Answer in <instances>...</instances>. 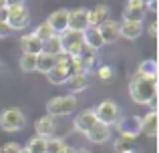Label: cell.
Here are the masks:
<instances>
[{"label":"cell","instance_id":"cell-30","mask_svg":"<svg viewBox=\"0 0 159 153\" xmlns=\"http://www.w3.org/2000/svg\"><path fill=\"white\" fill-rule=\"evenodd\" d=\"M18 149H20V145L16 141H8L0 147V153H18Z\"/></svg>","mask_w":159,"mask_h":153},{"label":"cell","instance_id":"cell-40","mask_svg":"<svg viewBox=\"0 0 159 153\" xmlns=\"http://www.w3.org/2000/svg\"><path fill=\"white\" fill-rule=\"evenodd\" d=\"M75 153H91V151H89V149H77Z\"/></svg>","mask_w":159,"mask_h":153},{"label":"cell","instance_id":"cell-18","mask_svg":"<svg viewBox=\"0 0 159 153\" xmlns=\"http://www.w3.org/2000/svg\"><path fill=\"white\" fill-rule=\"evenodd\" d=\"M157 129H159V119H157V111H149L143 119H141V133H145L147 137L155 139L157 137Z\"/></svg>","mask_w":159,"mask_h":153},{"label":"cell","instance_id":"cell-42","mask_svg":"<svg viewBox=\"0 0 159 153\" xmlns=\"http://www.w3.org/2000/svg\"><path fill=\"white\" fill-rule=\"evenodd\" d=\"M143 2H149V0H143Z\"/></svg>","mask_w":159,"mask_h":153},{"label":"cell","instance_id":"cell-25","mask_svg":"<svg viewBox=\"0 0 159 153\" xmlns=\"http://www.w3.org/2000/svg\"><path fill=\"white\" fill-rule=\"evenodd\" d=\"M135 139H127V137H121L115 141V151L117 153H133L135 151Z\"/></svg>","mask_w":159,"mask_h":153},{"label":"cell","instance_id":"cell-26","mask_svg":"<svg viewBox=\"0 0 159 153\" xmlns=\"http://www.w3.org/2000/svg\"><path fill=\"white\" fill-rule=\"evenodd\" d=\"M26 149L30 153H47V139L43 137H32L30 141H28Z\"/></svg>","mask_w":159,"mask_h":153},{"label":"cell","instance_id":"cell-14","mask_svg":"<svg viewBox=\"0 0 159 153\" xmlns=\"http://www.w3.org/2000/svg\"><path fill=\"white\" fill-rule=\"evenodd\" d=\"M143 32V20H123L121 22V28H119V36L127 40H135L141 36Z\"/></svg>","mask_w":159,"mask_h":153},{"label":"cell","instance_id":"cell-15","mask_svg":"<svg viewBox=\"0 0 159 153\" xmlns=\"http://www.w3.org/2000/svg\"><path fill=\"white\" fill-rule=\"evenodd\" d=\"M95 123H99L97 115H95V109H87V111H83V113H79L77 117H75V129L85 135Z\"/></svg>","mask_w":159,"mask_h":153},{"label":"cell","instance_id":"cell-4","mask_svg":"<svg viewBox=\"0 0 159 153\" xmlns=\"http://www.w3.org/2000/svg\"><path fill=\"white\" fill-rule=\"evenodd\" d=\"M115 127L121 133V137L135 139L137 135H141V117H137V115H125V117H119L117 123H115Z\"/></svg>","mask_w":159,"mask_h":153},{"label":"cell","instance_id":"cell-34","mask_svg":"<svg viewBox=\"0 0 159 153\" xmlns=\"http://www.w3.org/2000/svg\"><path fill=\"white\" fill-rule=\"evenodd\" d=\"M75 151H77L75 147H70V145H66V143H65V145H62V147H61V149H58L57 153H75Z\"/></svg>","mask_w":159,"mask_h":153},{"label":"cell","instance_id":"cell-1","mask_svg":"<svg viewBox=\"0 0 159 153\" xmlns=\"http://www.w3.org/2000/svg\"><path fill=\"white\" fill-rule=\"evenodd\" d=\"M129 93L135 103L147 105L153 97H157V77H141L135 73L129 81Z\"/></svg>","mask_w":159,"mask_h":153},{"label":"cell","instance_id":"cell-29","mask_svg":"<svg viewBox=\"0 0 159 153\" xmlns=\"http://www.w3.org/2000/svg\"><path fill=\"white\" fill-rule=\"evenodd\" d=\"M62 145H65V141H62L61 137H51V139H47V153H57Z\"/></svg>","mask_w":159,"mask_h":153},{"label":"cell","instance_id":"cell-3","mask_svg":"<svg viewBox=\"0 0 159 153\" xmlns=\"http://www.w3.org/2000/svg\"><path fill=\"white\" fill-rule=\"evenodd\" d=\"M26 125V117L20 109L16 107H10V109H4L0 113V127H2L6 133H14V131H20Z\"/></svg>","mask_w":159,"mask_h":153},{"label":"cell","instance_id":"cell-33","mask_svg":"<svg viewBox=\"0 0 159 153\" xmlns=\"http://www.w3.org/2000/svg\"><path fill=\"white\" fill-rule=\"evenodd\" d=\"M145 10L157 12V0H149V2H145Z\"/></svg>","mask_w":159,"mask_h":153},{"label":"cell","instance_id":"cell-22","mask_svg":"<svg viewBox=\"0 0 159 153\" xmlns=\"http://www.w3.org/2000/svg\"><path fill=\"white\" fill-rule=\"evenodd\" d=\"M58 36H61L62 48L75 47V44H83V32H79V30H70V28H66V30L61 32Z\"/></svg>","mask_w":159,"mask_h":153},{"label":"cell","instance_id":"cell-20","mask_svg":"<svg viewBox=\"0 0 159 153\" xmlns=\"http://www.w3.org/2000/svg\"><path fill=\"white\" fill-rule=\"evenodd\" d=\"M57 63H58L57 56L47 55V52H40V55L36 56V71L43 73V75H48V73L57 67Z\"/></svg>","mask_w":159,"mask_h":153},{"label":"cell","instance_id":"cell-37","mask_svg":"<svg viewBox=\"0 0 159 153\" xmlns=\"http://www.w3.org/2000/svg\"><path fill=\"white\" fill-rule=\"evenodd\" d=\"M16 4H24V0H6V6H16Z\"/></svg>","mask_w":159,"mask_h":153},{"label":"cell","instance_id":"cell-39","mask_svg":"<svg viewBox=\"0 0 159 153\" xmlns=\"http://www.w3.org/2000/svg\"><path fill=\"white\" fill-rule=\"evenodd\" d=\"M18 153H30V151H28L26 147H20V149H18Z\"/></svg>","mask_w":159,"mask_h":153},{"label":"cell","instance_id":"cell-19","mask_svg":"<svg viewBox=\"0 0 159 153\" xmlns=\"http://www.w3.org/2000/svg\"><path fill=\"white\" fill-rule=\"evenodd\" d=\"M83 44H85L87 48H91V51H99L105 43H103V38H101L97 28H85V30H83Z\"/></svg>","mask_w":159,"mask_h":153},{"label":"cell","instance_id":"cell-23","mask_svg":"<svg viewBox=\"0 0 159 153\" xmlns=\"http://www.w3.org/2000/svg\"><path fill=\"white\" fill-rule=\"evenodd\" d=\"M69 87H70V93H81L89 87V77L87 75H73L69 79Z\"/></svg>","mask_w":159,"mask_h":153},{"label":"cell","instance_id":"cell-17","mask_svg":"<svg viewBox=\"0 0 159 153\" xmlns=\"http://www.w3.org/2000/svg\"><path fill=\"white\" fill-rule=\"evenodd\" d=\"M85 137L89 139L91 143H105V141H109V137H111V127L103 125V123H95L85 133Z\"/></svg>","mask_w":159,"mask_h":153},{"label":"cell","instance_id":"cell-12","mask_svg":"<svg viewBox=\"0 0 159 153\" xmlns=\"http://www.w3.org/2000/svg\"><path fill=\"white\" fill-rule=\"evenodd\" d=\"M87 12H89V8L85 6H79V8H73V10H69V28L70 30H79L83 32L87 26Z\"/></svg>","mask_w":159,"mask_h":153},{"label":"cell","instance_id":"cell-7","mask_svg":"<svg viewBox=\"0 0 159 153\" xmlns=\"http://www.w3.org/2000/svg\"><path fill=\"white\" fill-rule=\"evenodd\" d=\"M57 59H58L57 67H54L47 77H48V81H51L52 85H62V83H66L70 79V75H73V73H70V59L65 55V52L58 55Z\"/></svg>","mask_w":159,"mask_h":153},{"label":"cell","instance_id":"cell-31","mask_svg":"<svg viewBox=\"0 0 159 153\" xmlns=\"http://www.w3.org/2000/svg\"><path fill=\"white\" fill-rule=\"evenodd\" d=\"M111 75H113V71H111V67H101L99 69V77L103 79V81H109V79H111Z\"/></svg>","mask_w":159,"mask_h":153},{"label":"cell","instance_id":"cell-2","mask_svg":"<svg viewBox=\"0 0 159 153\" xmlns=\"http://www.w3.org/2000/svg\"><path fill=\"white\" fill-rule=\"evenodd\" d=\"M77 97L75 95H62V97H52L47 103V115L51 117H66L77 109Z\"/></svg>","mask_w":159,"mask_h":153},{"label":"cell","instance_id":"cell-27","mask_svg":"<svg viewBox=\"0 0 159 153\" xmlns=\"http://www.w3.org/2000/svg\"><path fill=\"white\" fill-rule=\"evenodd\" d=\"M36 56L39 55H22L20 56V69H22L24 73L36 71Z\"/></svg>","mask_w":159,"mask_h":153},{"label":"cell","instance_id":"cell-41","mask_svg":"<svg viewBox=\"0 0 159 153\" xmlns=\"http://www.w3.org/2000/svg\"><path fill=\"white\" fill-rule=\"evenodd\" d=\"M0 71H2V63H0Z\"/></svg>","mask_w":159,"mask_h":153},{"label":"cell","instance_id":"cell-13","mask_svg":"<svg viewBox=\"0 0 159 153\" xmlns=\"http://www.w3.org/2000/svg\"><path fill=\"white\" fill-rule=\"evenodd\" d=\"M145 2L143 0H127L123 10V20H143L145 16Z\"/></svg>","mask_w":159,"mask_h":153},{"label":"cell","instance_id":"cell-36","mask_svg":"<svg viewBox=\"0 0 159 153\" xmlns=\"http://www.w3.org/2000/svg\"><path fill=\"white\" fill-rule=\"evenodd\" d=\"M149 34H151V36H155V34H157V24H155V22L149 24Z\"/></svg>","mask_w":159,"mask_h":153},{"label":"cell","instance_id":"cell-10","mask_svg":"<svg viewBox=\"0 0 159 153\" xmlns=\"http://www.w3.org/2000/svg\"><path fill=\"white\" fill-rule=\"evenodd\" d=\"M119 28H121V22H117V20H113V18H107L97 30H99V34H101L103 43L111 44V43H115V40L119 38Z\"/></svg>","mask_w":159,"mask_h":153},{"label":"cell","instance_id":"cell-38","mask_svg":"<svg viewBox=\"0 0 159 153\" xmlns=\"http://www.w3.org/2000/svg\"><path fill=\"white\" fill-rule=\"evenodd\" d=\"M2 8H8L6 6V0H0V10H2Z\"/></svg>","mask_w":159,"mask_h":153},{"label":"cell","instance_id":"cell-6","mask_svg":"<svg viewBox=\"0 0 159 153\" xmlns=\"http://www.w3.org/2000/svg\"><path fill=\"white\" fill-rule=\"evenodd\" d=\"M95 115H97V121L103 125H115L117 119L121 117V109L115 101H103L95 109Z\"/></svg>","mask_w":159,"mask_h":153},{"label":"cell","instance_id":"cell-28","mask_svg":"<svg viewBox=\"0 0 159 153\" xmlns=\"http://www.w3.org/2000/svg\"><path fill=\"white\" fill-rule=\"evenodd\" d=\"M34 34H36V36H39V38L44 43L47 38H51V36L54 34V30H52L51 26H48V22H43V24H39V28L34 30Z\"/></svg>","mask_w":159,"mask_h":153},{"label":"cell","instance_id":"cell-9","mask_svg":"<svg viewBox=\"0 0 159 153\" xmlns=\"http://www.w3.org/2000/svg\"><path fill=\"white\" fill-rule=\"evenodd\" d=\"M48 26L54 30V34H61V32H65L66 28H69V10L66 8H58V10H54L51 16H48Z\"/></svg>","mask_w":159,"mask_h":153},{"label":"cell","instance_id":"cell-5","mask_svg":"<svg viewBox=\"0 0 159 153\" xmlns=\"http://www.w3.org/2000/svg\"><path fill=\"white\" fill-rule=\"evenodd\" d=\"M30 14H28L26 4H16V6H8V18L6 24L10 30H20V28H26Z\"/></svg>","mask_w":159,"mask_h":153},{"label":"cell","instance_id":"cell-8","mask_svg":"<svg viewBox=\"0 0 159 153\" xmlns=\"http://www.w3.org/2000/svg\"><path fill=\"white\" fill-rule=\"evenodd\" d=\"M34 131H36V137H43V139L54 137V131H57V121H54V117H51V115H43L40 119H36Z\"/></svg>","mask_w":159,"mask_h":153},{"label":"cell","instance_id":"cell-16","mask_svg":"<svg viewBox=\"0 0 159 153\" xmlns=\"http://www.w3.org/2000/svg\"><path fill=\"white\" fill-rule=\"evenodd\" d=\"M20 47H22V55H40L43 52V40L30 32V34H24L20 38Z\"/></svg>","mask_w":159,"mask_h":153},{"label":"cell","instance_id":"cell-24","mask_svg":"<svg viewBox=\"0 0 159 153\" xmlns=\"http://www.w3.org/2000/svg\"><path fill=\"white\" fill-rule=\"evenodd\" d=\"M137 75H141V77H157V63L153 59L143 61V63L139 65V69H137Z\"/></svg>","mask_w":159,"mask_h":153},{"label":"cell","instance_id":"cell-11","mask_svg":"<svg viewBox=\"0 0 159 153\" xmlns=\"http://www.w3.org/2000/svg\"><path fill=\"white\" fill-rule=\"evenodd\" d=\"M109 18V6L107 4H97L87 12V26L89 28H99L103 22Z\"/></svg>","mask_w":159,"mask_h":153},{"label":"cell","instance_id":"cell-32","mask_svg":"<svg viewBox=\"0 0 159 153\" xmlns=\"http://www.w3.org/2000/svg\"><path fill=\"white\" fill-rule=\"evenodd\" d=\"M10 28H8V24L6 22H0V38H4V36H8V34H10Z\"/></svg>","mask_w":159,"mask_h":153},{"label":"cell","instance_id":"cell-21","mask_svg":"<svg viewBox=\"0 0 159 153\" xmlns=\"http://www.w3.org/2000/svg\"><path fill=\"white\" fill-rule=\"evenodd\" d=\"M43 52H47V55H52V56H58L65 52V48H62V43H61V36L58 34H52L51 38H47L43 43Z\"/></svg>","mask_w":159,"mask_h":153},{"label":"cell","instance_id":"cell-35","mask_svg":"<svg viewBox=\"0 0 159 153\" xmlns=\"http://www.w3.org/2000/svg\"><path fill=\"white\" fill-rule=\"evenodd\" d=\"M6 18H8V8H2L0 10V22H6Z\"/></svg>","mask_w":159,"mask_h":153}]
</instances>
